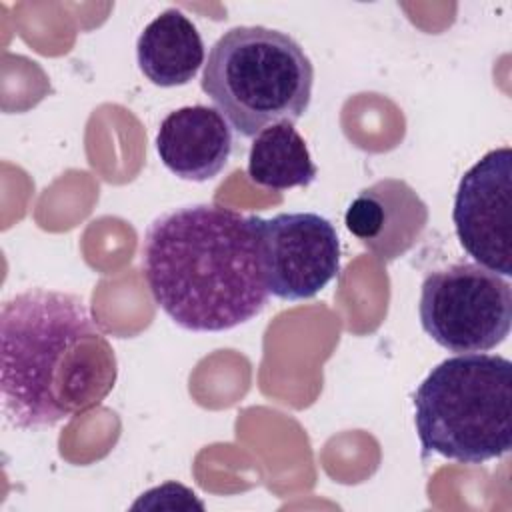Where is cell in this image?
Here are the masks:
<instances>
[{
	"label": "cell",
	"instance_id": "obj_1",
	"mask_svg": "<svg viewBox=\"0 0 512 512\" xmlns=\"http://www.w3.org/2000/svg\"><path fill=\"white\" fill-rule=\"evenodd\" d=\"M116 378V352L80 296L30 288L2 304L0 394L14 428H50L92 410Z\"/></svg>",
	"mask_w": 512,
	"mask_h": 512
},
{
	"label": "cell",
	"instance_id": "obj_2",
	"mask_svg": "<svg viewBox=\"0 0 512 512\" xmlns=\"http://www.w3.org/2000/svg\"><path fill=\"white\" fill-rule=\"evenodd\" d=\"M260 216L220 204H186L154 218L142 240V272L156 306L190 332H224L268 302Z\"/></svg>",
	"mask_w": 512,
	"mask_h": 512
},
{
	"label": "cell",
	"instance_id": "obj_3",
	"mask_svg": "<svg viewBox=\"0 0 512 512\" xmlns=\"http://www.w3.org/2000/svg\"><path fill=\"white\" fill-rule=\"evenodd\" d=\"M200 86L236 134L254 138L308 112L314 64L282 30L234 26L212 44Z\"/></svg>",
	"mask_w": 512,
	"mask_h": 512
},
{
	"label": "cell",
	"instance_id": "obj_4",
	"mask_svg": "<svg viewBox=\"0 0 512 512\" xmlns=\"http://www.w3.org/2000/svg\"><path fill=\"white\" fill-rule=\"evenodd\" d=\"M412 404L422 456L482 464L512 448V362L504 356L468 352L442 360Z\"/></svg>",
	"mask_w": 512,
	"mask_h": 512
},
{
	"label": "cell",
	"instance_id": "obj_5",
	"mask_svg": "<svg viewBox=\"0 0 512 512\" xmlns=\"http://www.w3.org/2000/svg\"><path fill=\"white\" fill-rule=\"evenodd\" d=\"M418 316L422 330L448 352H488L510 334L512 286L476 262H456L424 276Z\"/></svg>",
	"mask_w": 512,
	"mask_h": 512
},
{
	"label": "cell",
	"instance_id": "obj_6",
	"mask_svg": "<svg viewBox=\"0 0 512 512\" xmlns=\"http://www.w3.org/2000/svg\"><path fill=\"white\" fill-rule=\"evenodd\" d=\"M262 266L268 292L278 300H308L340 272V238L316 212H280L260 218Z\"/></svg>",
	"mask_w": 512,
	"mask_h": 512
},
{
	"label": "cell",
	"instance_id": "obj_7",
	"mask_svg": "<svg viewBox=\"0 0 512 512\" xmlns=\"http://www.w3.org/2000/svg\"><path fill=\"white\" fill-rule=\"evenodd\" d=\"M512 150L486 152L458 182L452 220L460 246L476 264L508 278L512 276L510 248Z\"/></svg>",
	"mask_w": 512,
	"mask_h": 512
},
{
	"label": "cell",
	"instance_id": "obj_8",
	"mask_svg": "<svg viewBox=\"0 0 512 512\" xmlns=\"http://www.w3.org/2000/svg\"><path fill=\"white\" fill-rule=\"evenodd\" d=\"M344 224L372 256L392 262L420 240L428 224V206L408 182L382 178L356 194Z\"/></svg>",
	"mask_w": 512,
	"mask_h": 512
},
{
	"label": "cell",
	"instance_id": "obj_9",
	"mask_svg": "<svg viewBox=\"0 0 512 512\" xmlns=\"http://www.w3.org/2000/svg\"><path fill=\"white\" fill-rule=\"evenodd\" d=\"M232 126L210 106L194 104L172 110L158 128L156 152L178 178L206 182L218 176L232 154Z\"/></svg>",
	"mask_w": 512,
	"mask_h": 512
},
{
	"label": "cell",
	"instance_id": "obj_10",
	"mask_svg": "<svg viewBox=\"0 0 512 512\" xmlns=\"http://www.w3.org/2000/svg\"><path fill=\"white\" fill-rule=\"evenodd\" d=\"M206 48L198 28L178 8L158 14L136 40V62L154 86H184L204 66Z\"/></svg>",
	"mask_w": 512,
	"mask_h": 512
},
{
	"label": "cell",
	"instance_id": "obj_11",
	"mask_svg": "<svg viewBox=\"0 0 512 512\" xmlns=\"http://www.w3.org/2000/svg\"><path fill=\"white\" fill-rule=\"evenodd\" d=\"M248 176L258 186L280 192L310 186L318 168L294 124L280 122L254 136L248 152Z\"/></svg>",
	"mask_w": 512,
	"mask_h": 512
}]
</instances>
